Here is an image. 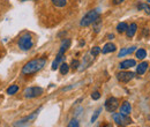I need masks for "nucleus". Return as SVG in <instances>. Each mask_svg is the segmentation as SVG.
Listing matches in <instances>:
<instances>
[{
    "label": "nucleus",
    "instance_id": "nucleus-8",
    "mask_svg": "<svg viewBox=\"0 0 150 127\" xmlns=\"http://www.w3.org/2000/svg\"><path fill=\"white\" fill-rule=\"evenodd\" d=\"M134 73L132 72H119L117 74V79L120 81V82H129L132 79H134Z\"/></svg>",
    "mask_w": 150,
    "mask_h": 127
},
{
    "label": "nucleus",
    "instance_id": "nucleus-13",
    "mask_svg": "<svg viewBox=\"0 0 150 127\" xmlns=\"http://www.w3.org/2000/svg\"><path fill=\"white\" fill-rule=\"evenodd\" d=\"M135 50H136V46H131V48H128V49H121L120 52H119V55H118V57H125V55H131Z\"/></svg>",
    "mask_w": 150,
    "mask_h": 127
},
{
    "label": "nucleus",
    "instance_id": "nucleus-20",
    "mask_svg": "<svg viewBox=\"0 0 150 127\" xmlns=\"http://www.w3.org/2000/svg\"><path fill=\"white\" fill-rule=\"evenodd\" d=\"M51 1H52V4L54 6H57V7H65L66 4H67L66 0H51Z\"/></svg>",
    "mask_w": 150,
    "mask_h": 127
},
{
    "label": "nucleus",
    "instance_id": "nucleus-24",
    "mask_svg": "<svg viewBox=\"0 0 150 127\" xmlns=\"http://www.w3.org/2000/svg\"><path fill=\"white\" fill-rule=\"evenodd\" d=\"M79 121L76 120V119H72L71 121H69V124H68V126L67 127H79Z\"/></svg>",
    "mask_w": 150,
    "mask_h": 127
},
{
    "label": "nucleus",
    "instance_id": "nucleus-1",
    "mask_svg": "<svg viewBox=\"0 0 150 127\" xmlns=\"http://www.w3.org/2000/svg\"><path fill=\"white\" fill-rule=\"evenodd\" d=\"M46 64V59L45 58H36L33 59L30 61H28L23 68H22V74L23 75H33L38 71H40Z\"/></svg>",
    "mask_w": 150,
    "mask_h": 127
},
{
    "label": "nucleus",
    "instance_id": "nucleus-9",
    "mask_svg": "<svg viewBox=\"0 0 150 127\" xmlns=\"http://www.w3.org/2000/svg\"><path fill=\"white\" fill-rule=\"evenodd\" d=\"M135 65H136V61L134 59H127V60L121 61L120 65H119V67L121 70H127V68H131V67L135 66Z\"/></svg>",
    "mask_w": 150,
    "mask_h": 127
},
{
    "label": "nucleus",
    "instance_id": "nucleus-19",
    "mask_svg": "<svg viewBox=\"0 0 150 127\" xmlns=\"http://www.w3.org/2000/svg\"><path fill=\"white\" fill-rule=\"evenodd\" d=\"M69 71V66L66 64V62H62L61 65H60V73L62 74V75H65V74H67Z\"/></svg>",
    "mask_w": 150,
    "mask_h": 127
},
{
    "label": "nucleus",
    "instance_id": "nucleus-23",
    "mask_svg": "<svg viewBox=\"0 0 150 127\" xmlns=\"http://www.w3.org/2000/svg\"><path fill=\"white\" fill-rule=\"evenodd\" d=\"M99 52H100V48H98V46H94V48H93V50H91V52H90V55H93V57H96V55H99Z\"/></svg>",
    "mask_w": 150,
    "mask_h": 127
},
{
    "label": "nucleus",
    "instance_id": "nucleus-17",
    "mask_svg": "<svg viewBox=\"0 0 150 127\" xmlns=\"http://www.w3.org/2000/svg\"><path fill=\"white\" fill-rule=\"evenodd\" d=\"M127 28H128V26H127V23H125V22H120L118 26H117V30H118V33H125V31H127Z\"/></svg>",
    "mask_w": 150,
    "mask_h": 127
},
{
    "label": "nucleus",
    "instance_id": "nucleus-18",
    "mask_svg": "<svg viewBox=\"0 0 150 127\" xmlns=\"http://www.w3.org/2000/svg\"><path fill=\"white\" fill-rule=\"evenodd\" d=\"M146 57H147V51H146V50H143V49H139V50L136 51V58H137V59L142 60V59H144Z\"/></svg>",
    "mask_w": 150,
    "mask_h": 127
},
{
    "label": "nucleus",
    "instance_id": "nucleus-27",
    "mask_svg": "<svg viewBox=\"0 0 150 127\" xmlns=\"http://www.w3.org/2000/svg\"><path fill=\"white\" fill-rule=\"evenodd\" d=\"M96 24H95V33H98L99 30H100V26H102V23H100V21L99 20H96Z\"/></svg>",
    "mask_w": 150,
    "mask_h": 127
},
{
    "label": "nucleus",
    "instance_id": "nucleus-14",
    "mask_svg": "<svg viewBox=\"0 0 150 127\" xmlns=\"http://www.w3.org/2000/svg\"><path fill=\"white\" fill-rule=\"evenodd\" d=\"M136 29H137V26H136V23H132V24H129L128 26V28H127V36L129 37H133L134 35H135V33H136Z\"/></svg>",
    "mask_w": 150,
    "mask_h": 127
},
{
    "label": "nucleus",
    "instance_id": "nucleus-11",
    "mask_svg": "<svg viewBox=\"0 0 150 127\" xmlns=\"http://www.w3.org/2000/svg\"><path fill=\"white\" fill-rule=\"evenodd\" d=\"M115 45L113 44V43H108V44H105L104 45V48L102 49V52L104 53V55H106V53H111V52H114L115 51Z\"/></svg>",
    "mask_w": 150,
    "mask_h": 127
},
{
    "label": "nucleus",
    "instance_id": "nucleus-30",
    "mask_svg": "<svg viewBox=\"0 0 150 127\" xmlns=\"http://www.w3.org/2000/svg\"><path fill=\"white\" fill-rule=\"evenodd\" d=\"M113 37H114V35H113V34H110V35H109V39H112Z\"/></svg>",
    "mask_w": 150,
    "mask_h": 127
},
{
    "label": "nucleus",
    "instance_id": "nucleus-12",
    "mask_svg": "<svg viewBox=\"0 0 150 127\" xmlns=\"http://www.w3.org/2000/svg\"><path fill=\"white\" fill-rule=\"evenodd\" d=\"M69 45H71V39H65L62 43H61V46H60V50H59V53L58 55H64L66 51H67V49L69 48Z\"/></svg>",
    "mask_w": 150,
    "mask_h": 127
},
{
    "label": "nucleus",
    "instance_id": "nucleus-5",
    "mask_svg": "<svg viewBox=\"0 0 150 127\" xmlns=\"http://www.w3.org/2000/svg\"><path fill=\"white\" fill-rule=\"evenodd\" d=\"M113 120L119 126H125V125H128V124L133 123L132 119L128 116H125L122 113H115V114H113Z\"/></svg>",
    "mask_w": 150,
    "mask_h": 127
},
{
    "label": "nucleus",
    "instance_id": "nucleus-15",
    "mask_svg": "<svg viewBox=\"0 0 150 127\" xmlns=\"http://www.w3.org/2000/svg\"><path fill=\"white\" fill-rule=\"evenodd\" d=\"M147 68H148V62H147V61H143V62H141V64L136 67V73H137V74H143V73H146Z\"/></svg>",
    "mask_w": 150,
    "mask_h": 127
},
{
    "label": "nucleus",
    "instance_id": "nucleus-2",
    "mask_svg": "<svg viewBox=\"0 0 150 127\" xmlns=\"http://www.w3.org/2000/svg\"><path fill=\"white\" fill-rule=\"evenodd\" d=\"M18 45H19V48L22 50V51H28V50H30V49L34 46V39H33V36H31L29 33L23 34V35L19 38Z\"/></svg>",
    "mask_w": 150,
    "mask_h": 127
},
{
    "label": "nucleus",
    "instance_id": "nucleus-22",
    "mask_svg": "<svg viewBox=\"0 0 150 127\" xmlns=\"http://www.w3.org/2000/svg\"><path fill=\"white\" fill-rule=\"evenodd\" d=\"M139 8L144 11L147 14L150 15V5H148V4H141V5H139Z\"/></svg>",
    "mask_w": 150,
    "mask_h": 127
},
{
    "label": "nucleus",
    "instance_id": "nucleus-34",
    "mask_svg": "<svg viewBox=\"0 0 150 127\" xmlns=\"http://www.w3.org/2000/svg\"><path fill=\"white\" fill-rule=\"evenodd\" d=\"M122 127H126V126H122Z\"/></svg>",
    "mask_w": 150,
    "mask_h": 127
},
{
    "label": "nucleus",
    "instance_id": "nucleus-28",
    "mask_svg": "<svg viewBox=\"0 0 150 127\" xmlns=\"http://www.w3.org/2000/svg\"><path fill=\"white\" fill-rule=\"evenodd\" d=\"M99 97H100V94H99L98 91H94V92L91 94V98L95 99V101H96V99H98Z\"/></svg>",
    "mask_w": 150,
    "mask_h": 127
},
{
    "label": "nucleus",
    "instance_id": "nucleus-4",
    "mask_svg": "<svg viewBox=\"0 0 150 127\" xmlns=\"http://www.w3.org/2000/svg\"><path fill=\"white\" fill-rule=\"evenodd\" d=\"M40 111V109L36 110L33 114H30V116H28V117H25V118H23V119H21L19 121H16L15 124H14V126L15 127H23V126H28L29 124H31L35 119H36V117L38 116V112Z\"/></svg>",
    "mask_w": 150,
    "mask_h": 127
},
{
    "label": "nucleus",
    "instance_id": "nucleus-33",
    "mask_svg": "<svg viewBox=\"0 0 150 127\" xmlns=\"http://www.w3.org/2000/svg\"><path fill=\"white\" fill-rule=\"evenodd\" d=\"M147 1H148V2H149V4H150V0H147Z\"/></svg>",
    "mask_w": 150,
    "mask_h": 127
},
{
    "label": "nucleus",
    "instance_id": "nucleus-10",
    "mask_svg": "<svg viewBox=\"0 0 150 127\" xmlns=\"http://www.w3.org/2000/svg\"><path fill=\"white\" fill-rule=\"evenodd\" d=\"M132 112V106L128 102H124L122 105L120 106V113L125 114V116H128Z\"/></svg>",
    "mask_w": 150,
    "mask_h": 127
},
{
    "label": "nucleus",
    "instance_id": "nucleus-16",
    "mask_svg": "<svg viewBox=\"0 0 150 127\" xmlns=\"http://www.w3.org/2000/svg\"><path fill=\"white\" fill-rule=\"evenodd\" d=\"M62 59H64V57H62L61 55H57V58L54 59V61L52 62V70H53V71H56L57 68H58V66H59V65H61L60 62H61V60H62Z\"/></svg>",
    "mask_w": 150,
    "mask_h": 127
},
{
    "label": "nucleus",
    "instance_id": "nucleus-29",
    "mask_svg": "<svg viewBox=\"0 0 150 127\" xmlns=\"http://www.w3.org/2000/svg\"><path fill=\"white\" fill-rule=\"evenodd\" d=\"M122 1H125V0H114V4H121Z\"/></svg>",
    "mask_w": 150,
    "mask_h": 127
},
{
    "label": "nucleus",
    "instance_id": "nucleus-32",
    "mask_svg": "<svg viewBox=\"0 0 150 127\" xmlns=\"http://www.w3.org/2000/svg\"><path fill=\"white\" fill-rule=\"evenodd\" d=\"M21 1H30V0H21Z\"/></svg>",
    "mask_w": 150,
    "mask_h": 127
},
{
    "label": "nucleus",
    "instance_id": "nucleus-3",
    "mask_svg": "<svg viewBox=\"0 0 150 127\" xmlns=\"http://www.w3.org/2000/svg\"><path fill=\"white\" fill-rule=\"evenodd\" d=\"M98 18H99V12H98V9H93V11L88 12V13L82 18L80 24H81V27L90 26L91 23L96 22V20H98Z\"/></svg>",
    "mask_w": 150,
    "mask_h": 127
},
{
    "label": "nucleus",
    "instance_id": "nucleus-7",
    "mask_svg": "<svg viewBox=\"0 0 150 127\" xmlns=\"http://www.w3.org/2000/svg\"><path fill=\"white\" fill-rule=\"evenodd\" d=\"M118 105H119V102L115 97H110L106 102H105V109L108 110L109 112H114L115 110L118 109Z\"/></svg>",
    "mask_w": 150,
    "mask_h": 127
},
{
    "label": "nucleus",
    "instance_id": "nucleus-21",
    "mask_svg": "<svg viewBox=\"0 0 150 127\" xmlns=\"http://www.w3.org/2000/svg\"><path fill=\"white\" fill-rule=\"evenodd\" d=\"M19 91V87L16 86V84H13V86H11L8 89H7V94L8 95H14V94H16Z\"/></svg>",
    "mask_w": 150,
    "mask_h": 127
},
{
    "label": "nucleus",
    "instance_id": "nucleus-6",
    "mask_svg": "<svg viewBox=\"0 0 150 127\" xmlns=\"http://www.w3.org/2000/svg\"><path fill=\"white\" fill-rule=\"evenodd\" d=\"M43 94V89L40 87H29L24 90V97L27 98H35Z\"/></svg>",
    "mask_w": 150,
    "mask_h": 127
},
{
    "label": "nucleus",
    "instance_id": "nucleus-25",
    "mask_svg": "<svg viewBox=\"0 0 150 127\" xmlns=\"http://www.w3.org/2000/svg\"><path fill=\"white\" fill-rule=\"evenodd\" d=\"M71 66H72V68H73V70H77V68H79V66H80V62H79V60H76V59L72 60V64H71Z\"/></svg>",
    "mask_w": 150,
    "mask_h": 127
},
{
    "label": "nucleus",
    "instance_id": "nucleus-31",
    "mask_svg": "<svg viewBox=\"0 0 150 127\" xmlns=\"http://www.w3.org/2000/svg\"><path fill=\"white\" fill-rule=\"evenodd\" d=\"M104 127H112V126H111V125H105Z\"/></svg>",
    "mask_w": 150,
    "mask_h": 127
},
{
    "label": "nucleus",
    "instance_id": "nucleus-26",
    "mask_svg": "<svg viewBox=\"0 0 150 127\" xmlns=\"http://www.w3.org/2000/svg\"><path fill=\"white\" fill-rule=\"evenodd\" d=\"M100 111H102V110H100V109H98V110H97V111H95L94 116H93V118H91V123H95V121H96V119H97V117L99 116V113H100Z\"/></svg>",
    "mask_w": 150,
    "mask_h": 127
}]
</instances>
